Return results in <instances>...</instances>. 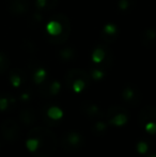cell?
Listing matches in <instances>:
<instances>
[{"mask_svg": "<svg viewBox=\"0 0 156 157\" xmlns=\"http://www.w3.org/2000/svg\"><path fill=\"white\" fill-rule=\"evenodd\" d=\"M27 147L36 157H50L57 149V138L50 129L38 126L30 129Z\"/></svg>", "mask_w": 156, "mask_h": 157, "instance_id": "6da1fadb", "label": "cell"}, {"mask_svg": "<svg viewBox=\"0 0 156 157\" xmlns=\"http://www.w3.org/2000/svg\"><path fill=\"white\" fill-rule=\"evenodd\" d=\"M0 135L4 141L15 143L21 139V128L14 119H6L0 125Z\"/></svg>", "mask_w": 156, "mask_h": 157, "instance_id": "7a4b0ae2", "label": "cell"}, {"mask_svg": "<svg viewBox=\"0 0 156 157\" xmlns=\"http://www.w3.org/2000/svg\"><path fill=\"white\" fill-rule=\"evenodd\" d=\"M138 123L150 134H156V107L146 106L138 114Z\"/></svg>", "mask_w": 156, "mask_h": 157, "instance_id": "3957f363", "label": "cell"}, {"mask_svg": "<svg viewBox=\"0 0 156 157\" xmlns=\"http://www.w3.org/2000/svg\"><path fill=\"white\" fill-rule=\"evenodd\" d=\"M61 147L67 152H77L82 149L86 143V139L80 132H69L61 138Z\"/></svg>", "mask_w": 156, "mask_h": 157, "instance_id": "277c9868", "label": "cell"}, {"mask_svg": "<svg viewBox=\"0 0 156 157\" xmlns=\"http://www.w3.org/2000/svg\"><path fill=\"white\" fill-rule=\"evenodd\" d=\"M105 117L109 124L122 126L127 122L129 113L127 109L121 107V106H111L107 109Z\"/></svg>", "mask_w": 156, "mask_h": 157, "instance_id": "5b68a950", "label": "cell"}, {"mask_svg": "<svg viewBox=\"0 0 156 157\" xmlns=\"http://www.w3.org/2000/svg\"><path fill=\"white\" fill-rule=\"evenodd\" d=\"M65 80L71 89L79 92L89 83V77L82 71H72L67 75Z\"/></svg>", "mask_w": 156, "mask_h": 157, "instance_id": "8992f818", "label": "cell"}, {"mask_svg": "<svg viewBox=\"0 0 156 157\" xmlns=\"http://www.w3.org/2000/svg\"><path fill=\"white\" fill-rule=\"evenodd\" d=\"M80 109L82 111V113L89 119H91V120H97V119H102L106 116V112L100 106L95 105V104L91 103V101L82 103Z\"/></svg>", "mask_w": 156, "mask_h": 157, "instance_id": "52a82bcc", "label": "cell"}, {"mask_svg": "<svg viewBox=\"0 0 156 157\" xmlns=\"http://www.w3.org/2000/svg\"><path fill=\"white\" fill-rule=\"evenodd\" d=\"M36 112L32 107H24L19 111V121L25 127H32L36 122Z\"/></svg>", "mask_w": 156, "mask_h": 157, "instance_id": "ba28073f", "label": "cell"}, {"mask_svg": "<svg viewBox=\"0 0 156 157\" xmlns=\"http://www.w3.org/2000/svg\"><path fill=\"white\" fill-rule=\"evenodd\" d=\"M122 97L124 99V101H126L129 105L136 106L141 101V93L138 89H136L135 87L131 86V87H127L123 90L122 92Z\"/></svg>", "mask_w": 156, "mask_h": 157, "instance_id": "9c48e42d", "label": "cell"}, {"mask_svg": "<svg viewBox=\"0 0 156 157\" xmlns=\"http://www.w3.org/2000/svg\"><path fill=\"white\" fill-rule=\"evenodd\" d=\"M42 116H43L44 120L47 119L48 124H55L56 121L59 120L62 117V111L58 107H54L52 106L46 112H42Z\"/></svg>", "mask_w": 156, "mask_h": 157, "instance_id": "30bf717a", "label": "cell"}, {"mask_svg": "<svg viewBox=\"0 0 156 157\" xmlns=\"http://www.w3.org/2000/svg\"><path fill=\"white\" fill-rule=\"evenodd\" d=\"M16 105V101L13 97L9 95H2L0 96V110L1 111H11Z\"/></svg>", "mask_w": 156, "mask_h": 157, "instance_id": "8fae6325", "label": "cell"}, {"mask_svg": "<svg viewBox=\"0 0 156 157\" xmlns=\"http://www.w3.org/2000/svg\"><path fill=\"white\" fill-rule=\"evenodd\" d=\"M91 130L94 135L97 136H102V135L106 134L107 132V124L103 121H97L93 125L91 126Z\"/></svg>", "mask_w": 156, "mask_h": 157, "instance_id": "7c38bea8", "label": "cell"}, {"mask_svg": "<svg viewBox=\"0 0 156 157\" xmlns=\"http://www.w3.org/2000/svg\"><path fill=\"white\" fill-rule=\"evenodd\" d=\"M138 151L142 154H146L150 152V142L149 141H140L138 143Z\"/></svg>", "mask_w": 156, "mask_h": 157, "instance_id": "4fadbf2b", "label": "cell"}, {"mask_svg": "<svg viewBox=\"0 0 156 157\" xmlns=\"http://www.w3.org/2000/svg\"><path fill=\"white\" fill-rule=\"evenodd\" d=\"M9 66V61L8 58L4 56L3 54L0 52V74H2L3 72H6V70Z\"/></svg>", "mask_w": 156, "mask_h": 157, "instance_id": "5bb4252c", "label": "cell"}, {"mask_svg": "<svg viewBox=\"0 0 156 157\" xmlns=\"http://www.w3.org/2000/svg\"><path fill=\"white\" fill-rule=\"evenodd\" d=\"M146 157H156V153H149V155Z\"/></svg>", "mask_w": 156, "mask_h": 157, "instance_id": "9a60e30c", "label": "cell"}, {"mask_svg": "<svg viewBox=\"0 0 156 157\" xmlns=\"http://www.w3.org/2000/svg\"><path fill=\"white\" fill-rule=\"evenodd\" d=\"M1 147H2V144H1V142H0V149H1Z\"/></svg>", "mask_w": 156, "mask_h": 157, "instance_id": "2e32d148", "label": "cell"}]
</instances>
